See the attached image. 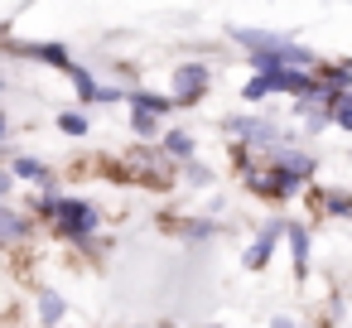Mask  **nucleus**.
<instances>
[{
	"label": "nucleus",
	"mask_w": 352,
	"mask_h": 328,
	"mask_svg": "<svg viewBox=\"0 0 352 328\" xmlns=\"http://www.w3.org/2000/svg\"><path fill=\"white\" fill-rule=\"evenodd\" d=\"M164 150H169L174 160H188V155H193V135H184V131H174V135H164Z\"/></svg>",
	"instance_id": "obj_4"
},
{
	"label": "nucleus",
	"mask_w": 352,
	"mask_h": 328,
	"mask_svg": "<svg viewBox=\"0 0 352 328\" xmlns=\"http://www.w3.org/2000/svg\"><path fill=\"white\" fill-rule=\"evenodd\" d=\"M135 131H140V135H155V116H145V111H135Z\"/></svg>",
	"instance_id": "obj_12"
},
{
	"label": "nucleus",
	"mask_w": 352,
	"mask_h": 328,
	"mask_svg": "<svg viewBox=\"0 0 352 328\" xmlns=\"http://www.w3.org/2000/svg\"><path fill=\"white\" fill-rule=\"evenodd\" d=\"M280 232H285V222H270L256 241H251V251H246V270H261L265 261H270V251H275V241H280Z\"/></svg>",
	"instance_id": "obj_3"
},
{
	"label": "nucleus",
	"mask_w": 352,
	"mask_h": 328,
	"mask_svg": "<svg viewBox=\"0 0 352 328\" xmlns=\"http://www.w3.org/2000/svg\"><path fill=\"white\" fill-rule=\"evenodd\" d=\"M25 237V222L15 212H0V241H20Z\"/></svg>",
	"instance_id": "obj_6"
},
{
	"label": "nucleus",
	"mask_w": 352,
	"mask_h": 328,
	"mask_svg": "<svg viewBox=\"0 0 352 328\" xmlns=\"http://www.w3.org/2000/svg\"><path fill=\"white\" fill-rule=\"evenodd\" d=\"M203 87H208V68L203 63H184L174 73V102H193Z\"/></svg>",
	"instance_id": "obj_2"
},
{
	"label": "nucleus",
	"mask_w": 352,
	"mask_h": 328,
	"mask_svg": "<svg viewBox=\"0 0 352 328\" xmlns=\"http://www.w3.org/2000/svg\"><path fill=\"white\" fill-rule=\"evenodd\" d=\"M328 208L333 212H352V198H328Z\"/></svg>",
	"instance_id": "obj_13"
},
{
	"label": "nucleus",
	"mask_w": 352,
	"mask_h": 328,
	"mask_svg": "<svg viewBox=\"0 0 352 328\" xmlns=\"http://www.w3.org/2000/svg\"><path fill=\"white\" fill-rule=\"evenodd\" d=\"M39 318H44V323H58V318H63V299H58V294H44V299H39Z\"/></svg>",
	"instance_id": "obj_7"
},
{
	"label": "nucleus",
	"mask_w": 352,
	"mask_h": 328,
	"mask_svg": "<svg viewBox=\"0 0 352 328\" xmlns=\"http://www.w3.org/2000/svg\"><path fill=\"white\" fill-rule=\"evenodd\" d=\"M6 193H10V174H6V169H0V198H6Z\"/></svg>",
	"instance_id": "obj_14"
},
{
	"label": "nucleus",
	"mask_w": 352,
	"mask_h": 328,
	"mask_svg": "<svg viewBox=\"0 0 352 328\" xmlns=\"http://www.w3.org/2000/svg\"><path fill=\"white\" fill-rule=\"evenodd\" d=\"M270 328H294V323H289V318H275V323H270Z\"/></svg>",
	"instance_id": "obj_15"
},
{
	"label": "nucleus",
	"mask_w": 352,
	"mask_h": 328,
	"mask_svg": "<svg viewBox=\"0 0 352 328\" xmlns=\"http://www.w3.org/2000/svg\"><path fill=\"white\" fill-rule=\"evenodd\" d=\"M58 227L68 232V237H87L92 227H97V208L92 203H78V198H58Z\"/></svg>",
	"instance_id": "obj_1"
},
{
	"label": "nucleus",
	"mask_w": 352,
	"mask_h": 328,
	"mask_svg": "<svg viewBox=\"0 0 352 328\" xmlns=\"http://www.w3.org/2000/svg\"><path fill=\"white\" fill-rule=\"evenodd\" d=\"M333 126L352 131V97H338V102H333Z\"/></svg>",
	"instance_id": "obj_8"
},
{
	"label": "nucleus",
	"mask_w": 352,
	"mask_h": 328,
	"mask_svg": "<svg viewBox=\"0 0 352 328\" xmlns=\"http://www.w3.org/2000/svg\"><path fill=\"white\" fill-rule=\"evenodd\" d=\"M0 135H6V111H0Z\"/></svg>",
	"instance_id": "obj_16"
},
{
	"label": "nucleus",
	"mask_w": 352,
	"mask_h": 328,
	"mask_svg": "<svg viewBox=\"0 0 352 328\" xmlns=\"http://www.w3.org/2000/svg\"><path fill=\"white\" fill-rule=\"evenodd\" d=\"M289 241H294V270L304 275V270H309V237H304V227H294Z\"/></svg>",
	"instance_id": "obj_5"
},
{
	"label": "nucleus",
	"mask_w": 352,
	"mask_h": 328,
	"mask_svg": "<svg viewBox=\"0 0 352 328\" xmlns=\"http://www.w3.org/2000/svg\"><path fill=\"white\" fill-rule=\"evenodd\" d=\"M73 83H78V92H82L87 102H97V83H92V73H82V68H78V73H73Z\"/></svg>",
	"instance_id": "obj_10"
},
{
	"label": "nucleus",
	"mask_w": 352,
	"mask_h": 328,
	"mask_svg": "<svg viewBox=\"0 0 352 328\" xmlns=\"http://www.w3.org/2000/svg\"><path fill=\"white\" fill-rule=\"evenodd\" d=\"M15 174H20V179H49L39 160H15Z\"/></svg>",
	"instance_id": "obj_9"
},
{
	"label": "nucleus",
	"mask_w": 352,
	"mask_h": 328,
	"mask_svg": "<svg viewBox=\"0 0 352 328\" xmlns=\"http://www.w3.org/2000/svg\"><path fill=\"white\" fill-rule=\"evenodd\" d=\"M58 126H63V131H68V135H82V131H87V116H63V121H58Z\"/></svg>",
	"instance_id": "obj_11"
}]
</instances>
